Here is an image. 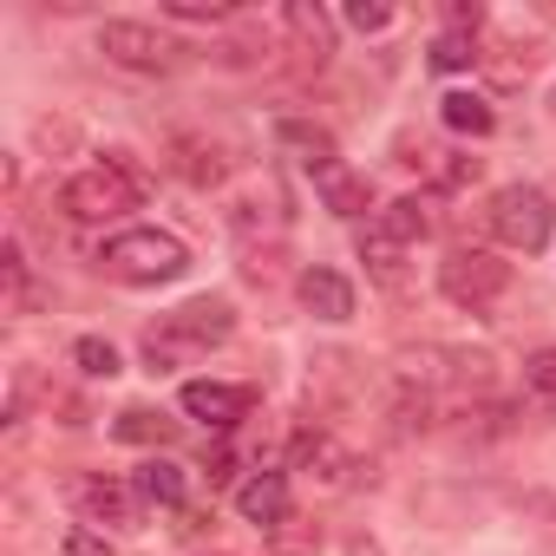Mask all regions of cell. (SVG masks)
Masks as SVG:
<instances>
[{"instance_id":"6","label":"cell","mask_w":556,"mask_h":556,"mask_svg":"<svg viewBox=\"0 0 556 556\" xmlns=\"http://www.w3.org/2000/svg\"><path fill=\"white\" fill-rule=\"evenodd\" d=\"M491 236L504 242V249H523V255H536L543 242H549V229H556V210H549V197L543 190H530V184H504L497 197H491Z\"/></svg>"},{"instance_id":"24","label":"cell","mask_w":556,"mask_h":556,"mask_svg":"<svg viewBox=\"0 0 556 556\" xmlns=\"http://www.w3.org/2000/svg\"><path fill=\"white\" fill-rule=\"evenodd\" d=\"M73 361H79V374H92V380H112V374H118V348L99 341V334L73 341Z\"/></svg>"},{"instance_id":"27","label":"cell","mask_w":556,"mask_h":556,"mask_svg":"<svg viewBox=\"0 0 556 556\" xmlns=\"http://www.w3.org/2000/svg\"><path fill=\"white\" fill-rule=\"evenodd\" d=\"M348 27H354V34H387V27H393V8H374V0H354V8H348Z\"/></svg>"},{"instance_id":"25","label":"cell","mask_w":556,"mask_h":556,"mask_svg":"<svg viewBox=\"0 0 556 556\" xmlns=\"http://www.w3.org/2000/svg\"><path fill=\"white\" fill-rule=\"evenodd\" d=\"M523 387H530L536 400H549V406H556V348H536V354L523 361Z\"/></svg>"},{"instance_id":"13","label":"cell","mask_w":556,"mask_h":556,"mask_svg":"<svg viewBox=\"0 0 556 556\" xmlns=\"http://www.w3.org/2000/svg\"><path fill=\"white\" fill-rule=\"evenodd\" d=\"M315 190H321V203H328L334 216H367V177L348 170L341 157H334L328 170H315Z\"/></svg>"},{"instance_id":"31","label":"cell","mask_w":556,"mask_h":556,"mask_svg":"<svg viewBox=\"0 0 556 556\" xmlns=\"http://www.w3.org/2000/svg\"><path fill=\"white\" fill-rule=\"evenodd\" d=\"M203 556H223V549H203Z\"/></svg>"},{"instance_id":"4","label":"cell","mask_w":556,"mask_h":556,"mask_svg":"<svg viewBox=\"0 0 556 556\" xmlns=\"http://www.w3.org/2000/svg\"><path fill=\"white\" fill-rule=\"evenodd\" d=\"M99 53L118 66V73H138V79H170L177 66H184V40H170V34H157L151 21H105L99 27Z\"/></svg>"},{"instance_id":"11","label":"cell","mask_w":556,"mask_h":556,"mask_svg":"<svg viewBox=\"0 0 556 556\" xmlns=\"http://www.w3.org/2000/svg\"><path fill=\"white\" fill-rule=\"evenodd\" d=\"M295 289H302V308L315 321H354V282L341 268H308Z\"/></svg>"},{"instance_id":"30","label":"cell","mask_w":556,"mask_h":556,"mask_svg":"<svg viewBox=\"0 0 556 556\" xmlns=\"http://www.w3.org/2000/svg\"><path fill=\"white\" fill-rule=\"evenodd\" d=\"M66 556H105V536H92V530H73V536H66Z\"/></svg>"},{"instance_id":"20","label":"cell","mask_w":556,"mask_h":556,"mask_svg":"<svg viewBox=\"0 0 556 556\" xmlns=\"http://www.w3.org/2000/svg\"><path fill=\"white\" fill-rule=\"evenodd\" d=\"M177 170H184L190 184H216V177H223V157H216V144H203V138H177Z\"/></svg>"},{"instance_id":"23","label":"cell","mask_w":556,"mask_h":556,"mask_svg":"<svg viewBox=\"0 0 556 556\" xmlns=\"http://www.w3.org/2000/svg\"><path fill=\"white\" fill-rule=\"evenodd\" d=\"M0 275H8V308L27 315V295H34V289H27V249H21V242L0 249Z\"/></svg>"},{"instance_id":"1","label":"cell","mask_w":556,"mask_h":556,"mask_svg":"<svg viewBox=\"0 0 556 556\" xmlns=\"http://www.w3.org/2000/svg\"><path fill=\"white\" fill-rule=\"evenodd\" d=\"M229 334H236V308L223 295H197V302L170 308L157 328H144V361H151V374H170L177 361H190L203 348H223Z\"/></svg>"},{"instance_id":"21","label":"cell","mask_w":556,"mask_h":556,"mask_svg":"<svg viewBox=\"0 0 556 556\" xmlns=\"http://www.w3.org/2000/svg\"><path fill=\"white\" fill-rule=\"evenodd\" d=\"M315 549H321V530L302 523V517H289L282 530H268V556H315Z\"/></svg>"},{"instance_id":"9","label":"cell","mask_w":556,"mask_h":556,"mask_svg":"<svg viewBox=\"0 0 556 556\" xmlns=\"http://www.w3.org/2000/svg\"><path fill=\"white\" fill-rule=\"evenodd\" d=\"M236 510H242L255 530H282V523L295 517L289 478H282V471H255V478H242V484H236Z\"/></svg>"},{"instance_id":"2","label":"cell","mask_w":556,"mask_h":556,"mask_svg":"<svg viewBox=\"0 0 556 556\" xmlns=\"http://www.w3.org/2000/svg\"><path fill=\"white\" fill-rule=\"evenodd\" d=\"M99 268L125 289H164L190 268V249L170 236V229H118L105 249H99Z\"/></svg>"},{"instance_id":"17","label":"cell","mask_w":556,"mask_h":556,"mask_svg":"<svg viewBox=\"0 0 556 556\" xmlns=\"http://www.w3.org/2000/svg\"><path fill=\"white\" fill-rule=\"evenodd\" d=\"M374 223H380V229H387V236H393L400 249H413V242H419V236L432 229V210H426V197H393V203H387V210H380Z\"/></svg>"},{"instance_id":"12","label":"cell","mask_w":556,"mask_h":556,"mask_svg":"<svg viewBox=\"0 0 556 556\" xmlns=\"http://www.w3.org/2000/svg\"><path fill=\"white\" fill-rule=\"evenodd\" d=\"M282 27H289V40H295V53H302V60H315V66H321V60L334 53V27H328V14H321V8H308V0H295V8L282 14Z\"/></svg>"},{"instance_id":"18","label":"cell","mask_w":556,"mask_h":556,"mask_svg":"<svg viewBox=\"0 0 556 556\" xmlns=\"http://www.w3.org/2000/svg\"><path fill=\"white\" fill-rule=\"evenodd\" d=\"M112 439H125V445H170V439H177V419H164V413H151V406H125V413L112 419Z\"/></svg>"},{"instance_id":"29","label":"cell","mask_w":556,"mask_h":556,"mask_svg":"<svg viewBox=\"0 0 556 556\" xmlns=\"http://www.w3.org/2000/svg\"><path fill=\"white\" fill-rule=\"evenodd\" d=\"M439 177H445V190H458V184H478V157H452Z\"/></svg>"},{"instance_id":"15","label":"cell","mask_w":556,"mask_h":556,"mask_svg":"<svg viewBox=\"0 0 556 556\" xmlns=\"http://www.w3.org/2000/svg\"><path fill=\"white\" fill-rule=\"evenodd\" d=\"M439 118H445L452 131H465V138H491V131H497V112H491V99H478V92H445V99H439Z\"/></svg>"},{"instance_id":"28","label":"cell","mask_w":556,"mask_h":556,"mask_svg":"<svg viewBox=\"0 0 556 556\" xmlns=\"http://www.w3.org/2000/svg\"><path fill=\"white\" fill-rule=\"evenodd\" d=\"M229 471H236V452H229V445H216V452L203 458V478H210V484H229Z\"/></svg>"},{"instance_id":"8","label":"cell","mask_w":556,"mask_h":556,"mask_svg":"<svg viewBox=\"0 0 556 556\" xmlns=\"http://www.w3.org/2000/svg\"><path fill=\"white\" fill-rule=\"evenodd\" d=\"M177 406H184L190 419L216 426V432H236V426L249 419V387H223V380H190Z\"/></svg>"},{"instance_id":"10","label":"cell","mask_w":556,"mask_h":556,"mask_svg":"<svg viewBox=\"0 0 556 556\" xmlns=\"http://www.w3.org/2000/svg\"><path fill=\"white\" fill-rule=\"evenodd\" d=\"M295 471H308V478H321V484H348L354 452H348V445H334V432L302 426V432H295Z\"/></svg>"},{"instance_id":"14","label":"cell","mask_w":556,"mask_h":556,"mask_svg":"<svg viewBox=\"0 0 556 556\" xmlns=\"http://www.w3.org/2000/svg\"><path fill=\"white\" fill-rule=\"evenodd\" d=\"M275 144H282V151H295V157L308 164V177L334 164V138H328L321 125H308V118H282V125H275Z\"/></svg>"},{"instance_id":"19","label":"cell","mask_w":556,"mask_h":556,"mask_svg":"<svg viewBox=\"0 0 556 556\" xmlns=\"http://www.w3.org/2000/svg\"><path fill=\"white\" fill-rule=\"evenodd\" d=\"M400 255H406V249H400V242H393L380 223H367V229H361V262L380 275V282H400V268H406Z\"/></svg>"},{"instance_id":"26","label":"cell","mask_w":556,"mask_h":556,"mask_svg":"<svg viewBox=\"0 0 556 556\" xmlns=\"http://www.w3.org/2000/svg\"><path fill=\"white\" fill-rule=\"evenodd\" d=\"M164 21H203V27H223L229 8H223V0H164Z\"/></svg>"},{"instance_id":"7","label":"cell","mask_w":556,"mask_h":556,"mask_svg":"<svg viewBox=\"0 0 556 556\" xmlns=\"http://www.w3.org/2000/svg\"><path fill=\"white\" fill-rule=\"evenodd\" d=\"M66 497L79 504V517H86V523H112V530H131V523H138V510H144V497H138L131 484L99 478V471H73V478H66Z\"/></svg>"},{"instance_id":"16","label":"cell","mask_w":556,"mask_h":556,"mask_svg":"<svg viewBox=\"0 0 556 556\" xmlns=\"http://www.w3.org/2000/svg\"><path fill=\"white\" fill-rule=\"evenodd\" d=\"M131 491H138L144 504H164V510H177V504H184V471H177L170 458H144V465L131 471Z\"/></svg>"},{"instance_id":"5","label":"cell","mask_w":556,"mask_h":556,"mask_svg":"<svg viewBox=\"0 0 556 556\" xmlns=\"http://www.w3.org/2000/svg\"><path fill=\"white\" fill-rule=\"evenodd\" d=\"M504 289H510V262H497L491 249H452L439 262V295L465 315H484Z\"/></svg>"},{"instance_id":"22","label":"cell","mask_w":556,"mask_h":556,"mask_svg":"<svg viewBox=\"0 0 556 556\" xmlns=\"http://www.w3.org/2000/svg\"><path fill=\"white\" fill-rule=\"evenodd\" d=\"M484 53L471 47V34H439L432 40V73H465V66H478Z\"/></svg>"},{"instance_id":"3","label":"cell","mask_w":556,"mask_h":556,"mask_svg":"<svg viewBox=\"0 0 556 556\" xmlns=\"http://www.w3.org/2000/svg\"><path fill=\"white\" fill-rule=\"evenodd\" d=\"M144 190H151V177H144L125 151H105V164H92V170L66 177L60 203H66V216H73V223H112V216L138 210V197H144Z\"/></svg>"}]
</instances>
